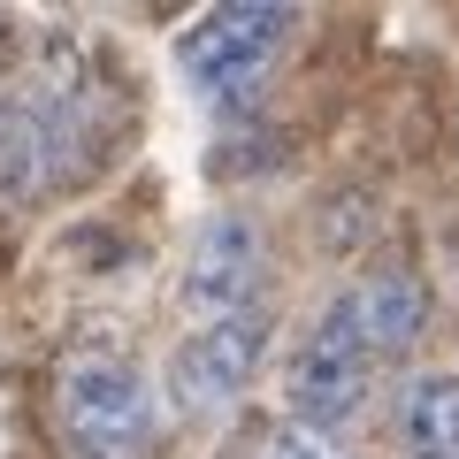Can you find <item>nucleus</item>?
Listing matches in <instances>:
<instances>
[{
  "label": "nucleus",
  "mask_w": 459,
  "mask_h": 459,
  "mask_svg": "<svg viewBox=\"0 0 459 459\" xmlns=\"http://www.w3.org/2000/svg\"><path fill=\"white\" fill-rule=\"evenodd\" d=\"M108 123H115V108H108L100 69H84L69 47H54L8 92V115H0V192L47 199L62 184H77L108 153V138H115Z\"/></svg>",
  "instance_id": "1"
},
{
  "label": "nucleus",
  "mask_w": 459,
  "mask_h": 459,
  "mask_svg": "<svg viewBox=\"0 0 459 459\" xmlns=\"http://www.w3.org/2000/svg\"><path fill=\"white\" fill-rule=\"evenodd\" d=\"M62 444L69 459H153L161 406L146 368H131L123 352H77L62 368Z\"/></svg>",
  "instance_id": "2"
},
{
  "label": "nucleus",
  "mask_w": 459,
  "mask_h": 459,
  "mask_svg": "<svg viewBox=\"0 0 459 459\" xmlns=\"http://www.w3.org/2000/svg\"><path fill=\"white\" fill-rule=\"evenodd\" d=\"M291 8H276V0H238V8H214V16H199L192 31L177 39V62L184 77H192V92L207 100V108L238 115L261 100L268 69H276L283 39H291Z\"/></svg>",
  "instance_id": "3"
},
{
  "label": "nucleus",
  "mask_w": 459,
  "mask_h": 459,
  "mask_svg": "<svg viewBox=\"0 0 459 459\" xmlns=\"http://www.w3.org/2000/svg\"><path fill=\"white\" fill-rule=\"evenodd\" d=\"M368 383H376L368 344L344 329L337 307H329L322 322H314L307 337L291 344V360H283V406H291V421L329 429V437H337V429L368 406Z\"/></svg>",
  "instance_id": "4"
},
{
  "label": "nucleus",
  "mask_w": 459,
  "mask_h": 459,
  "mask_svg": "<svg viewBox=\"0 0 459 459\" xmlns=\"http://www.w3.org/2000/svg\"><path fill=\"white\" fill-rule=\"evenodd\" d=\"M268 360V307L222 314V322H192V337L169 352V398L184 413H222L253 391Z\"/></svg>",
  "instance_id": "5"
},
{
  "label": "nucleus",
  "mask_w": 459,
  "mask_h": 459,
  "mask_svg": "<svg viewBox=\"0 0 459 459\" xmlns=\"http://www.w3.org/2000/svg\"><path fill=\"white\" fill-rule=\"evenodd\" d=\"M261 276H268V246L253 214H207L192 238V261H184V307L199 322H222V314L261 307Z\"/></svg>",
  "instance_id": "6"
},
{
  "label": "nucleus",
  "mask_w": 459,
  "mask_h": 459,
  "mask_svg": "<svg viewBox=\"0 0 459 459\" xmlns=\"http://www.w3.org/2000/svg\"><path fill=\"white\" fill-rule=\"evenodd\" d=\"M329 307L344 314V329L368 344V360H406L413 344L429 337V283L413 276L406 261L368 268L360 283H344Z\"/></svg>",
  "instance_id": "7"
},
{
  "label": "nucleus",
  "mask_w": 459,
  "mask_h": 459,
  "mask_svg": "<svg viewBox=\"0 0 459 459\" xmlns=\"http://www.w3.org/2000/svg\"><path fill=\"white\" fill-rule=\"evenodd\" d=\"M406 459H459V376H413L398 398Z\"/></svg>",
  "instance_id": "8"
},
{
  "label": "nucleus",
  "mask_w": 459,
  "mask_h": 459,
  "mask_svg": "<svg viewBox=\"0 0 459 459\" xmlns=\"http://www.w3.org/2000/svg\"><path fill=\"white\" fill-rule=\"evenodd\" d=\"M261 459H344V444L329 429H307V421H283L276 437L261 444Z\"/></svg>",
  "instance_id": "9"
},
{
  "label": "nucleus",
  "mask_w": 459,
  "mask_h": 459,
  "mask_svg": "<svg viewBox=\"0 0 459 459\" xmlns=\"http://www.w3.org/2000/svg\"><path fill=\"white\" fill-rule=\"evenodd\" d=\"M8 92H16V84H8V77H0V115H8Z\"/></svg>",
  "instance_id": "10"
}]
</instances>
